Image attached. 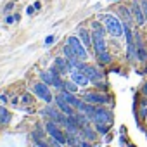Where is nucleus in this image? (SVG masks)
Wrapping results in <instances>:
<instances>
[{
	"instance_id": "1",
	"label": "nucleus",
	"mask_w": 147,
	"mask_h": 147,
	"mask_svg": "<svg viewBox=\"0 0 147 147\" xmlns=\"http://www.w3.org/2000/svg\"><path fill=\"white\" fill-rule=\"evenodd\" d=\"M100 19L104 21L106 30H107L113 36H123V33H125V24H123L116 16H113V14H106V16H102Z\"/></svg>"
},
{
	"instance_id": "2",
	"label": "nucleus",
	"mask_w": 147,
	"mask_h": 147,
	"mask_svg": "<svg viewBox=\"0 0 147 147\" xmlns=\"http://www.w3.org/2000/svg\"><path fill=\"white\" fill-rule=\"evenodd\" d=\"M67 43L71 45V49H73V50H75V54H76V57H78V59L85 61V59L88 57V54H87V50H85V45H83V42H82L80 38H76V36H69Z\"/></svg>"
},
{
	"instance_id": "3",
	"label": "nucleus",
	"mask_w": 147,
	"mask_h": 147,
	"mask_svg": "<svg viewBox=\"0 0 147 147\" xmlns=\"http://www.w3.org/2000/svg\"><path fill=\"white\" fill-rule=\"evenodd\" d=\"M92 42H94V47H95L97 55L107 52V50H106V42H104V31H97V30H95L94 35H92Z\"/></svg>"
},
{
	"instance_id": "4",
	"label": "nucleus",
	"mask_w": 147,
	"mask_h": 147,
	"mask_svg": "<svg viewBox=\"0 0 147 147\" xmlns=\"http://www.w3.org/2000/svg\"><path fill=\"white\" fill-rule=\"evenodd\" d=\"M71 80L75 82L76 85H82V87L90 83V78L85 75L82 69H78V67H71Z\"/></svg>"
},
{
	"instance_id": "5",
	"label": "nucleus",
	"mask_w": 147,
	"mask_h": 147,
	"mask_svg": "<svg viewBox=\"0 0 147 147\" xmlns=\"http://www.w3.org/2000/svg\"><path fill=\"white\" fill-rule=\"evenodd\" d=\"M45 128H47V133H49L50 137L57 138L59 142H62V144H64V142L67 140V137H66V135H64V133H62V131H61V130L57 128V125H55L54 121H49V123L45 125Z\"/></svg>"
},
{
	"instance_id": "6",
	"label": "nucleus",
	"mask_w": 147,
	"mask_h": 147,
	"mask_svg": "<svg viewBox=\"0 0 147 147\" xmlns=\"http://www.w3.org/2000/svg\"><path fill=\"white\" fill-rule=\"evenodd\" d=\"M131 14H133V18H135V21H137V24H138V26H142L144 23H147V21H145L144 9H142V4L133 2V5H131Z\"/></svg>"
},
{
	"instance_id": "7",
	"label": "nucleus",
	"mask_w": 147,
	"mask_h": 147,
	"mask_svg": "<svg viewBox=\"0 0 147 147\" xmlns=\"http://www.w3.org/2000/svg\"><path fill=\"white\" fill-rule=\"evenodd\" d=\"M83 73H85V75L92 80V82H95V83H99L100 82V78H102V75H100V73L95 69V67H92V66H87V64H82V67H80Z\"/></svg>"
},
{
	"instance_id": "8",
	"label": "nucleus",
	"mask_w": 147,
	"mask_h": 147,
	"mask_svg": "<svg viewBox=\"0 0 147 147\" xmlns=\"http://www.w3.org/2000/svg\"><path fill=\"white\" fill-rule=\"evenodd\" d=\"M94 121H95V123L111 125L113 116H111V113H109V111H106V109H97V111H95V118H94Z\"/></svg>"
},
{
	"instance_id": "9",
	"label": "nucleus",
	"mask_w": 147,
	"mask_h": 147,
	"mask_svg": "<svg viewBox=\"0 0 147 147\" xmlns=\"http://www.w3.org/2000/svg\"><path fill=\"white\" fill-rule=\"evenodd\" d=\"M35 94H36L40 99H43L45 102H50V100H52V95H50V92H49V88H47L45 83H36V85H35Z\"/></svg>"
},
{
	"instance_id": "10",
	"label": "nucleus",
	"mask_w": 147,
	"mask_h": 147,
	"mask_svg": "<svg viewBox=\"0 0 147 147\" xmlns=\"http://www.w3.org/2000/svg\"><path fill=\"white\" fill-rule=\"evenodd\" d=\"M55 102H57V106H59V109L66 114V116H73V109H71V104L62 97V94L61 95H57L55 97Z\"/></svg>"
},
{
	"instance_id": "11",
	"label": "nucleus",
	"mask_w": 147,
	"mask_h": 147,
	"mask_svg": "<svg viewBox=\"0 0 147 147\" xmlns=\"http://www.w3.org/2000/svg\"><path fill=\"white\" fill-rule=\"evenodd\" d=\"M135 49H137V57L140 61H147V52H145V49H144L142 40H140L138 35H135Z\"/></svg>"
},
{
	"instance_id": "12",
	"label": "nucleus",
	"mask_w": 147,
	"mask_h": 147,
	"mask_svg": "<svg viewBox=\"0 0 147 147\" xmlns=\"http://www.w3.org/2000/svg\"><path fill=\"white\" fill-rule=\"evenodd\" d=\"M45 114H49V116H50L54 121H57V123H62V125L66 123V118H64L62 114H59L57 111H54L52 107H47V109H45Z\"/></svg>"
},
{
	"instance_id": "13",
	"label": "nucleus",
	"mask_w": 147,
	"mask_h": 147,
	"mask_svg": "<svg viewBox=\"0 0 147 147\" xmlns=\"http://www.w3.org/2000/svg\"><path fill=\"white\" fill-rule=\"evenodd\" d=\"M55 67H57L61 73H66V71L71 69L69 61H66V59H62V57H57V59H55Z\"/></svg>"
},
{
	"instance_id": "14",
	"label": "nucleus",
	"mask_w": 147,
	"mask_h": 147,
	"mask_svg": "<svg viewBox=\"0 0 147 147\" xmlns=\"http://www.w3.org/2000/svg\"><path fill=\"white\" fill-rule=\"evenodd\" d=\"M85 100L95 102V104H104L107 99H106L104 95H99V94H85Z\"/></svg>"
},
{
	"instance_id": "15",
	"label": "nucleus",
	"mask_w": 147,
	"mask_h": 147,
	"mask_svg": "<svg viewBox=\"0 0 147 147\" xmlns=\"http://www.w3.org/2000/svg\"><path fill=\"white\" fill-rule=\"evenodd\" d=\"M80 40L83 42V45H85V47H88V45L92 43V38H90V35H88V31H87V30H80Z\"/></svg>"
},
{
	"instance_id": "16",
	"label": "nucleus",
	"mask_w": 147,
	"mask_h": 147,
	"mask_svg": "<svg viewBox=\"0 0 147 147\" xmlns=\"http://www.w3.org/2000/svg\"><path fill=\"white\" fill-rule=\"evenodd\" d=\"M11 116H9V111L4 107V106H0V123H9Z\"/></svg>"
},
{
	"instance_id": "17",
	"label": "nucleus",
	"mask_w": 147,
	"mask_h": 147,
	"mask_svg": "<svg viewBox=\"0 0 147 147\" xmlns=\"http://www.w3.org/2000/svg\"><path fill=\"white\" fill-rule=\"evenodd\" d=\"M119 14L125 18V23H126V24H130V23H131V14H130V9H126V7H119Z\"/></svg>"
},
{
	"instance_id": "18",
	"label": "nucleus",
	"mask_w": 147,
	"mask_h": 147,
	"mask_svg": "<svg viewBox=\"0 0 147 147\" xmlns=\"http://www.w3.org/2000/svg\"><path fill=\"white\" fill-rule=\"evenodd\" d=\"M82 130H83V135H85L88 140H94V138H95V131H94V130H90L88 126H85V128H82Z\"/></svg>"
},
{
	"instance_id": "19",
	"label": "nucleus",
	"mask_w": 147,
	"mask_h": 147,
	"mask_svg": "<svg viewBox=\"0 0 147 147\" xmlns=\"http://www.w3.org/2000/svg\"><path fill=\"white\" fill-rule=\"evenodd\" d=\"M97 57H99V61H100L102 64H109V62H111V55H109L107 52H104V54H99Z\"/></svg>"
},
{
	"instance_id": "20",
	"label": "nucleus",
	"mask_w": 147,
	"mask_h": 147,
	"mask_svg": "<svg viewBox=\"0 0 147 147\" xmlns=\"http://www.w3.org/2000/svg\"><path fill=\"white\" fill-rule=\"evenodd\" d=\"M64 88L73 94V92H76V83L75 82H73V83H64Z\"/></svg>"
},
{
	"instance_id": "21",
	"label": "nucleus",
	"mask_w": 147,
	"mask_h": 147,
	"mask_svg": "<svg viewBox=\"0 0 147 147\" xmlns=\"http://www.w3.org/2000/svg\"><path fill=\"white\" fill-rule=\"evenodd\" d=\"M140 116H142V118H145V116H147V100L140 104Z\"/></svg>"
},
{
	"instance_id": "22",
	"label": "nucleus",
	"mask_w": 147,
	"mask_h": 147,
	"mask_svg": "<svg viewBox=\"0 0 147 147\" xmlns=\"http://www.w3.org/2000/svg\"><path fill=\"white\" fill-rule=\"evenodd\" d=\"M107 126H109V125H104V123H97V131H100V133H106V131H107Z\"/></svg>"
},
{
	"instance_id": "23",
	"label": "nucleus",
	"mask_w": 147,
	"mask_h": 147,
	"mask_svg": "<svg viewBox=\"0 0 147 147\" xmlns=\"http://www.w3.org/2000/svg\"><path fill=\"white\" fill-rule=\"evenodd\" d=\"M50 145H52V147H62V142H59L57 138L50 137Z\"/></svg>"
},
{
	"instance_id": "24",
	"label": "nucleus",
	"mask_w": 147,
	"mask_h": 147,
	"mask_svg": "<svg viewBox=\"0 0 147 147\" xmlns=\"http://www.w3.org/2000/svg\"><path fill=\"white\" fill-rule=\"evenodd\" d=\"M54 40H55V36H54V35H49V36L45 38V45H50V43H54Z\"/></svg>"
},
{
	"instance_id": "25",
	"label": "nucleus",
	"mask_w": 147,
	"mask_h": 147,
	"mask_svg": "<svg viewBox=\"0 0 147 147\" xmlns=\"http://www.w3.org/2000/svg\"><path fill=\"white\" fill-rule=\"evenodd\" d=\"M142 9H144V14H145V21H147V0L142 2Z\"/></svg>"
},
{
	"instance_id": "26",
	"label": "nucleus",
	"mask_w": 147,
	"mask_h": 147,
	"mask_svg": "<svg viewBox=\"0 0 147 147\" xmlns=\"http://www.w3.org/2000/svg\"><path fill=\"white\" fill-rule=\"evenodd\" d=\"M92 28H94V30H97V31H104V30H102V26H100L99 23H92Z\"/></svg>"
},
{
	"instance_id": "27",
	"label": "nucleus",
	"mask_w": 147,
	"mask_h": 147,
	"mask_svg": "<svg viewBox=\"0 0 147 147\" xmlns=\"http://www.w3.org/2000/svg\"><path fill=\"white\" fill-rule=\"evenodd\" d=\"M33 11H35V5H31V7H28V9H26V12H28V14H30V16H31V14H33Z\"/></svg>"
},
{
	"instance_id": "28",
	"label": "nucleus",
	"mask_w": 147,
	"mask_h": 147,
	"mask_svg": "<svg viewBox=\"0 0 147 147\" xmlns=\"http://www.w3.org/2000/svg\"><path fill=\"white\" fill-rule=\"evenodd\" d=\"M30 100H31V97H30V95H24V97H23V102H24V104H28Z\"/></svg>"
},
{
	"instance_id": "29",
	"label": "nucleus",
	"mask_w": 147,
	"mask_h": 147,
	"mask_svg": "<svg viewBox=\"0 0 147 147\" xmlns=\"http://www.w3.org/2000/svg\"><path fill=\"white\" fill-rule=\"evenodd\" d=\"M35 147H47L43 142H40V140H36V144H35Z\"/></svg>"
},
{
	"instance_id": "30",
	"label": "nucleus",
	"mask_w": 147,
	"mask_h": 147,
	"mask_svg": "<svg viewBox=\"0 0 147 147\" xmlns=\"http://www.w3.org/2000/svg\"><path fill=\"white\" fill-rule=\"evenodd\" d=\"M12 21H16V19H14V18H12V16H7V19H5V23H9V24H11V23H12Z\"/></svg>"
},
{
	"instance_id": "31",
	"label": "nucleus",
	"mask_w": 147,
	"mask_h": 147,
	"mask_svg": "<svg viewBox=\"0 0 147 147\" xmlns=\"http://www.w3.org/2000/svg\"><path fill=\"white\" fill-rule=\"evenodd\" d=\"M142 92H144V95H147V82H145V85H144V88H142Z\"/></svg>"
},
{
	"instance_id": "32",
	"label": "nucleus",
	"mask_w": 147,
	"mask_h": 147,
	"mask_svg": "<svg viewBox=\"0 0 147 147\" xmlns=\"http://www.w3.org/2000/svg\"><path fill=\"white\" fill-rule=\"evenodd\" d=\"M40 7H42V4H40V2H35V9H36V11H38V9H40Z\"/></svg>"
},
{
	"instance_id": "33",
	"label": "nucleus",
	"mask_w": 147,
	"mask_h": 147,
	"mask_svg": "<svg viewBox=\"0 0 147 147\" xmlns=\"http://www.w3.org/2000/svg\"><path fill=\"white\" fill-rule=\"evenodd\" d=\"M82 147H90V145H88L87 142H83V144H82Z\"/></svg>"
},
{
	"instance_id": "34",
	"label": "nucleus",
	"mask_w": 147,
	"mask_h": 147,
	"mask_svg": "<svg viewBox=\"0 0 147 147\" xmlns=\"http://www.w3.org/2000/svg\"><path fill=\"white\" fill-rule=\"evenodd\" d=\"M113 2H118V0H113Z\"/></svg>"
},
{
	"instance_id": "35",
	"label": "nucleus",
	"mask_w": 147,
	"mask_h": 147,
	"mask_svg": "<svg viewBox=\"0 0 147 147\" xmlns=\"http://www.w3.org/2000/svg\"><path fill=\"white\" fill-rule=\"evenodd\" d=\"M130 147H135V145H130Z\"/></svg>"
}]
</instances>
